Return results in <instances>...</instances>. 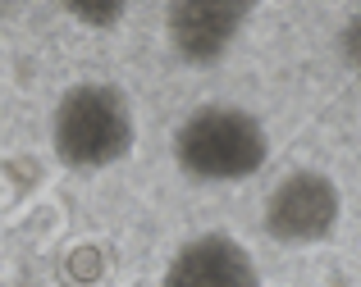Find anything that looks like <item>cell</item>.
Instances as JSON below:
<instances>
[{"mask_svg":"<svg viewBox=\"0 0 361 287\" xmlns=\"http://www.w3.org/2000/svg\"><path fill=\"white\" fill-rule=\"evenodd\" d=\"M137 146V119L133 101L115 82H73L60 91L51 110V151L73 174H101L115 169Z\"/></svg>","mask_w":361,"mask_h":287,"instance_id":"cell-1","label":"cell"},{"mask_svg":"<svg viewBox=\"0 0 361 287\" xmlns=\"http://www.w3.org/2000/svg\"><path fill=\"white\" fill-rule=\"evenodd\" d=\"M174 165L183 178L192 183H211V187H229L247 183L265 169L270 160V132L243 105H197L192 114H183V123L169 137Z\"/></svg>","mask_w":361,"mask_h":287,"instance_id":"cell-2","label":"cell"},{"mask_svg":"<svg viewBox=\"0 0 361 287\" xmlns=\"http://www.w3.org/2000/svg\"><path fill=\"white\" fill-rule=\"evenodd\" d=\"M343 191L320 169H293L270 187L261 210L265 237L279 246H320L338 233Z\"/></svg>","mask_w":361,"mask_h":287,"instance_id":"cell-3","label":"cell"},{"mask_svg":"<svg viewBox=\"0 0 361 287\" xmlns=\"http://www.w3.org/2000/svg\"><path fill=\"white\" fill-rule=\"evenodd\" d=\"M265 0H169L165 37L169 51L192 69H211L238 46L243 27L256 18Z\"/></svg>","mask_w":361,"mask_h":287,"instance_id":"cell-4","label":"cell"},{"mask_svg":"<svg viewBox=\"0 0 361 287\" xmlns=\"http://www.w3.org/2000/svg\"><path fill=\"white\" fill-rule=\"evenodd\" d=\"M160 287H261V269L233 233H197L169 255Z\"/></svg>","mask_w":361,"mask_h":287,"instance_id":"cell-5","label":"cell"},{"mask_svg":"<svg viewBox=\"0 0 361 287\" xmlns=\"http://www.w3.org/2000/svg\"><path fill=\"white\" fill-rule=\"evenodd\" d=\"M60 9L73 18V23L92 27V32H110V27L123 23L128 0H60Z\"/></svg>","mask_w":361,"mask_h":287,"instance_id":"cell-6","label":"cell"},{"mask_svg":"<svg viewBox=\"0 0 361 287\" xmlns=\"http://www.w3.org/2000/svg\"><path fill=\"white\" fill-rule=\"evenodd\" d=\"M338 51H343L348 69H353L357 78H361V9L343 23V32H338Z\"/></svg>","mask_w":361,"mask_h":287,"instance_id":"cell-7","label":"cell"}]
</instances>
